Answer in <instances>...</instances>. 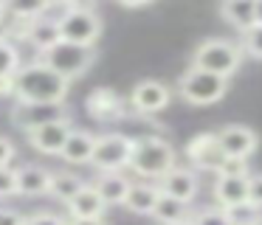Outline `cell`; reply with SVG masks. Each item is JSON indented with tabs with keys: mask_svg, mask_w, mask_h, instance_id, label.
I'll return each instance as SVG.
<instances>
[{
	"mask_svg": "<svg viewBox=\"0 0 262 225\" xmlns=\"http://www.w3.org/2000/svg\"><path fill=\"white\" fill-rule=\"evenodd\" d=\"M172 104V87L158 79H141L130 93V107L141 116H155Z\"/></svg>",
	"mask_w": 262,
	"mask_h": 225,
	"instance_id": "9c48e42d",
	"label": "cell"
},
{
	"mask_svg": "<svg viewBox=\"0 0 262 225\" xmlns=\"http://www.w3.org/2000/svg\"><path fill=\"white\" fill-rule=\"evenodd\" d=\"M217 144L226 158H251L259 146V135L245 124H228L217 132Z\"/></svg>",
	"mask_w": 262,
	"mask_h": 225,
	"instance_id": "7c38bea8",
	"label": "cell"
},
{
	"mask_svg": "<svg viewBox=\"0 0 262 225\" xmlns=\"http://www.w3.org/2000/svg\"><path fill=\"white\" fill-rule=\"evenodd\" d=\"M248 202L262 208V174H248Z\"/></svg>",
	"mask_w": 262,
	"mask_h": 225,
	"instance_id": "d6a6232c",
	"label": "cell"
},
{
	"mask_svg": "<svg viewBox=\"0 0 262 225\" xmlns=\"http://www.w3.org/2000/svg\"><path fill=\"white\" fill-rule=\"evenodd\" d=\"M71 82L59 76L57 71L46 68L42 62H31V65H20V71L12 79V96L20 104H51L62 107L68 99Z\"/></svg>",
	"mask_w": 262,
	"mask_h": 225,
	"instance_id": "6da1fadb",
	"label": "cell"
},
{
	"mask_svg": "<svg viewBox=\"0 0 262 225\" xmlns=\"http://www.w3.org/2000/svg\"><path fill=\"white\" fill-rule=\"evenodd\" d=\"M57 110H59V107H51V104H20V101H17L12 118H14L17 127L31 129V127H37V124L48 121V118H57L59 116Z\"/></svg>",
	"mask_w": 262,
	"mask_h": 225,
	"instance_id": "603a6c76",
	"label": "cell"
},
{
	"mask_svg": "<svg viewBox=\"0 0 262 225\" xmlns=\"http://www.w3.org/2000/svg\"><path fill=\"white\" fill-rule=\"evenodd\" d=\"M93 144H96V135L88 132V129H71L68 138H65L59 158L71 166H82V163H91L93 155Z\"/></svg>",
	"mask_w": 262,
	"mask_h": 225,
	"instance_id": "2e32d148",
	"label": "cell"
},
{
	"mask_svg": "<svg viewBox=\"0 0 262 225\" xmlns=\"http://www.w3.org/2000/svg\"><path fill=\"white\" fill-rule=\"evenodd\" d=\"M119 6H124V9H141V6H149L152 0H116Z\"/></svg>",
	"mask_w": 262,
	"mask_h": 225,
	"instance_id": "e575fe53",
	"label": "cell"
},
{
	"mask_svg": "<svg viewBox=\"0 0 262 225\" xmlns=\"http://www.w3.org/2000/svg\"><path fill=\"white\" fill-rule=\"evenodd\" d=\"M178 93H181V99L186 101V104H194V107L217 104V101L228 93V79L189 65L186 71H183V76L178 79Z\"/></svg>",
	"mask_w": 262,
	"mask_h": 225,
	"instance_id": "5b68a950",
	"label": "cell"
},
{
	"mask_svg": "<svg viewBox=\"0 0 262 225\" xmlns=\"http://www.w3.org/2000/svg\"><path fill=\"white\" fill-rule=\"evenodd\" d=\"M183 155L189 158L194 169L200 172H220L223 161H226V152L217 144V132H198L194 138H189V144L183 146Z\"/></svg>",
	"mask_w": 262,
	"mask_h": 225,
	"instance_id": "ba28073f",
	"label": "cell"
},
{
	"mask_svg": "<svg viewBox=\"0 0 262 225\" xmlns=\"http://www.w3.org/2000/svg\"><path fill=\"white\" fill-rule=\"evenodd\" d=\"M23 214L14 208H0V225H23Z\"/></svg>",
	"mask_w": 262,
	"mask_h": 225,
	"instance_id": "836d02e7",
	"label": "cell"
},
{
	"mask_svg": "<svg viewBox=\"0 0 262 225\" xmlns=\"http://www.w3.org/2000/svg\"><path fill=\"white\" fill-rule=\"evenodd\" d=\"M68 132H71V121L65 116L48 118V121H42V124H37V127L26 129L29 144L34 146L40 155H59V149H62Z\"/></svg>",
	"mask_w": 262,
	"mask_h": 225,
	"instance_id": "30bf717a",
	"label": "cell"
},
{
	"mask_svg": "<svg viewBox=\"0 0 262 225\" xmlns=\"http://www.w3.org/2000/svg\"><path fill=\"white\" fill-rule=\"evenodd\" d=\"M155 183H158V189L164 191V194H172L183 202H192L200 191L198 172H194V169H186V166H178V163L164 174V177L155 180Z\"/></svg>",
	"mask_w": 262,
	"mask_h": 225,
	"instance_id": "4fadbf2b",
	"label": "cell"
},
{
	"mask_svg": "<svg viewBox=\"0 0 262 225\" xmlns=\"http://www.w3.org/2000/svg\"><path fill=\"white\" fill-rule=\"evenodd\" d=\"M85 107H88V116L96 118V121H102V124L121 121V118L130 116V112H127V101L121 99L116 90H110V87L91 90L88 99H85Z\"/></svg>",
	"mask_w": 262,
	"mask_h": 225,
	"instance_id": "8fae6325",
	"label": "cell"
},
{
	"mask_svg": "<svg viewBox=\"0 0 262 225\" xmlns=\"http://www.w3.org/2000/svg\"><path fill=\"white\" fill-rule=\"evenodd\" d=\"M71 3H74V0H46V6H62V9H68Z\"/></svg>",
	"mask_w": 262,
	"mask_h": 225,
	"instance_id": "74e56055",
	"label": "cell"
},
{
	"mask_svg": "<svg viewBox=\"0 0 262 225\" xmlns=\"http://www.w3.org/2000/svg\"><path fill=\"white\" fill-rule=\"evenodd\" d=\"M133 146H136V138H130L124 132L96 135L91 166L99 169V172H124V169H130Z\"/></svg>",
	"mask_w": 262,
	"mask_h": 225,
	"instance_id": "8992f818",
	"label": "cell"
},
{
	"mask_svg": "<svg viewBox=\"0 0 262 225\" xmlns=\"http://www.w3.org/2000/svg\"><path fill=\"white\" fill-rule=\"evenodd\" d=\"M243 48L239 42L234 39H226V37H209L194 48L192 54V62L189 65L200 68V71H209V73H217V76H226L231 79L234 73L239 71L243 65Z\"/></svg>",
	"mask_w": 262,
	"mask_h": 225,
	"instance_id": "3957f363",
	"label": "cell"
},
{
	"mask_svg": "<svg viewBox=\"0 0 262 225\" xmlns=\"http://www.w3.org/2000/svg\"><path fill=\"white\" fill-rule=\"evenodd\" d=\"M239 48H243V54L254 56V59H262V22H256V26L245 28Z\"/></svg>",
	"mask_w": 262,
	"mask_h": 225,
	"instance_id": "83f0119b",
	"label": "cell"
},
{
	"mask_svg": "<svg viewBox=\"0 0 262 225\" xmlns=\"http://www.w3.org/2000/svg\"><path fill=\"white\" fill-rule=\"evenodd\" d=\"M65 206H68L71 219H93V217H104V211H107V202L99 197L93 183H85Z\"/></svg>",
	"mask_w": 262,
	"mask_h": 225,
	"instance_id": "5bb4252c",
	"label": "cell"
},
{
	"mask_svg": "<svg viewBox=\"0 0 262 225\" xmlns=\"http://www.w3.org/2000/svg\"><path fill=\"white\" fill-rule=\"evenodd\" d=\"M26 42H31L37 51L48 48V45L59 42V26H57V17H34L29 22V34H26Z\"/></svg>",
	"mask_w": 262,
	"mask_h": 225,
	"instance_id": "7402d4cb",
	"label": "cell"
},
{
	"mask_svg": "<svg viewBox=\"0 0 262 225\" xmlns=\"http://www.w3.org/2000/svg\"><path fill=\"white\" fill-rule=\"evenodd\" d=\"M17 158V146L12 138L0 135V166H12V161Z\"/></svg>",
	"mask_w": 262,
	"mask_h": 225,
	"instance_id": "1f68e13d",
	"label": "cell"
},
{
	"mask_svg": "<svg viewBox=\"0 0 262 225\" xmlns=\"http://www.w3.org/2000/svg\"><path fill=\"white\" fill-rule=\"evenodd\" d=\"M175 146L166 138L149 135V138H138L133 146V158H130V169L144 180H158L175 166Z\"/></svg>",
	"mask_w": 262,
	"mask_h": 225,
	"instance_id": "277c9868",
	"label": "cell"
},
{
	"mask_svg": "<svg viewBox=\"0 0 262 225\" xmlns=\"http://www.w3.org/2000/svg\"><path fill=\"white\" fill-rule=\"evenodd\" d=\"M189 222L192 225H231V219L226 217V211L220 206H206L200 211H194L189 217Z\"/></svg>",
	"mask_w": 262,
	"mask_h": 225,
	"instance_id": "4316f807",
	"label": "cell"
},
{
	"mask_svg": "<svg viewBox=\"0 0 262 225\" xmlns=\"http://www.w3.org/2000/svg\"><path fill=\"white\" fill-rule=\"evenodd\" d=\"M248 200V174H217L214 180V202L220 208L237 206Z\"/></svg>",
	"mask_w": 262,
	"mask_h": 225,
	"instance_id": "9a60e30c",
	"label": "cell"
},
{
	"mask_svg": "<svg viewBox=\"0 0 262 225\" xmlns=\"http://www.w3.org/2000/svg\"><path fill=\"white\" fill-rule=\"evenodd\" d=\"M181 225H192V222H181Z\"/></svg>",
	"mask_w": 262,
	"mask_h": 225,
	"instance_id": "ab89813d",
	"label": "cell"
},
{
	"mask_svg": "<svg viewBox=\"0 0 262 225\" xmlns=\"http://www.w3.org/2000/svg\"><path fill=\"white\" fill-rule=\"evenodd\" d=\"M9 17H20V20H34L48 9L46 0H6Z\"/></svg>",
	"mask_w": 262,
	"mask_h": 225,
	"instance_id": "484cf974",
	"label": "cell"
},
{
	"mask_svg": "<svg viewBox=\"0 0 262 225\" xmlns=\"http://www.w3.org/2000/svg\"><path fill=\"white\" fill-rule=\"evenodd\" d=\"M256 22H262V0H256Z\"/></svg>",
	"mask_w": 262,
	"mask_h": 225,
	"instance_id": "f35d334b",
	"label": "cell"
},
{
	"mask_svg": "<svg viewBox=\"0 0 262 225\" xmlns=\"http://www.w3.org/2000/svg\"><path fill=\"white\" fill-rule=\"evenodd\" d=\"M220 14L226 22H231L234 28L245 31V28L256 26V0H223Z\"/></svg>",
	"mask_w": 262,
	"mask_h": 225,
	"instance_id": "44dd1931",
	"label": "cell"
},
{
	"mask_svg": "<svg viewBox=\"0 0 262 225\" xmlns=\"http://www.w3.org/2000/svg\"><path fill=\"white\" fill-rule=\"evenodd\" d=\"M217 174H248V158H226Z\"/></svg>",
	"mask_w": 262,
	"mask_h": 225,
	"instance_id": "4dcf8cb0",
	"label": "cell"
},
{
	"mask_svg": "<svg viewBox=\"0 0 262 225\" xmlns=\"http://www.w3.org/2000/svg\"><path fill=\"white\" fill-rule=\"evenodd\" d=\"M130 183L133 180L127 177L124 172H102L93 186H96L99 197H102V200L107 202V208H110V206H121V202H124Z\"/></svg>",
	"mask_w": 262,
	"mask_h": 225,
	"instance_id": "d6986e66",
	"label": "cell"
},
{
	"mask_svg": "<svg viewBox=\"0 0 262 225\" xmlns=\"http://www.w3.org/2000/svg\"><path fill=\"white\" fill-rule=\"evenodd\" d=\"M57 26H59V39L76 45H96L104 28L96 9H65L57 17Z\"/></svg>",
	"mask_w": 262,
	"mask_h": 225,
	"instance_id": "52a82bcc",
	"label": "cell"
},
{
	"mask_svg": "<svg viewBox=\"0 0 262 225\" xmlns=\"http://www.w3.org/2000/svg\"><path fill=\"white\" fill-rule=\"evenodd\" d=\"M17 194V169L0 166V200Z\"/></svg>",
	"mask_w": 262,
	"mask_h": 225,
	"instance_id": "f1b7e54d",
	"label": "cell"
},
{
	"mask_svg": "<svg viewBox=\"0 0 262 225\" xmlns=\"http://www.w3.org/2000/svg\"><path fill=\"white\" fill-rule=\"evenodd\" d=\"M152 217L158 219V225H181V222H189L192 211H189V202L161 191L158 202H155V208H152Z\"/></svg>",
	"mask_w": 262,
	"mask_h": 225,
	"instance_id": "ffe728a7",
	"label": "cell"
},
{
	"mask_svg": "<svg viewBox=\"0 0 262 225\" xmlns=\"http://www.w3.org/2000/svg\"><path fill=\"white\" fill-rule=\"evenodd\" d=\"M6 17H9V9H6V0H0V26L6 22Z\"/></svg>",
	"mask_w": 262,
	"mask_h": 225,
	"instance_id": "8d00e7d4",
	"label": "cell"
},
{
	"mask_svg": "<svg viewBox=\"0 0 262 225\" xmlns=\"http://www.w3.org/2000/svg\"><path fill=\"white\" fill-rule=\"evenodd\" d=\"M85 186V180L74 172H51V183H48V194L57 197V200L68 202L76 191Z\"/></svg>",
	"mask_w": 262,
	"mask_h": 225,
	"instance_id": "cb8c5ba5",
	"label": "cell"
},
{
	"mask_svg": "<svg viewBox=\"0 0 262 225\" xmlns=\"http://www.w3.org/2000/svg\"><path fill=\"white\" fill-rule=\"evenodd\" d=\"M20 71V51L9 37H0V79L14 76Z\"/></svg>",
	"mask_w": 262,
	"mask_h": 225,
	"instance_id": "d4e9b609",
	"label": "cell"
},
{
	"mask_svg": "<svg viewBox=\"0 0 262 225\" xmlns=\"http://www.w3.org/2000/svg\"><path fill=\"white\" fill-rule=\"evenodd\" d=\"M158 183L155 180H141V183H130V189H127V197L121 206L127 208L130 214H141V217H147V214H152L155 202H158Z\"/></svg>",
	"mask_w": 262,
	"mask_h": 225,
	"instance_id": "e0dca14e",
	"label": "cell"
},
{
	"mask_svg": "<svg viewBox=\"0 0 262 225\" xmlns=\"http://www.w3.org/2000/svg\"><path fill=\"white\" fill-rule=\"evenodd\" d=\"M23 225H68V219L54 211H34L23 219Z\"/></svg>",
	"mask_w": 262,
	"mask_h": 225,
	"instance_id": "f546056e",
	"label": "cell"
},
{
	"mask_svg": "<svg viewBox=\"0 0 262 225\" xmlns=\"http://www.w3.org/2000/svg\"><path fill=\"white\" fill-rule=\"evenodd\" d=\"M48 183H51V169L40 166V163H26V166L17 169V194L26 197L48 194Z\"/></svg>",
	"mask_w": 262,
	"mask_h": 225,
	"instance_id": "ac0fdd59",
	"label": "cell"
},
{
	"mask_svg": "<svg viewBox=\"0 0 262 225\" xmlns=\"http://www.w3.org/2000/svg\"><path fill=\"white\" fill-rule=\"evenodd\" d=\"M37 54H40L37 62H42L46 68L57 71L68 82H74V79L85 76L91 71V65L96 62V45H76V42L59 39V42L48 45V48L37 51Z\"/></svg>",
	"mask_w": 262,
	"mask_h": 225,
	"instance_id": "7a4b0ae2",
	"label": "cell"
},
{
	"mask_svg": "<svg viewBox=\"0 0 262 225\" xmlns=\"http://www.w3.org/2000/svg\"><path fill=\"white\" fill-rule=\"evenodd\" d=\"M68 225H107L104 217H93V219H71Z\"/></svg>",
	"mask_w": 262,
	"mask_h": 225,
	"instance_id": "d590c367",
	"label": "cell"
}]
</instances>
